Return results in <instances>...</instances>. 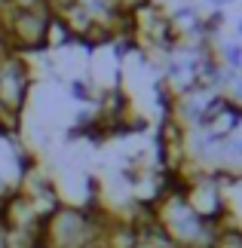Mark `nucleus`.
I'll return each instance as SVG.
<instances>
[{
  "instance_id": "8",
  "label": "nucleus",
  "mask_w": 242,
  "mask_h": 248,
  "mask_svg": "<svg viewBox=\"0 0 242 248\" xmlns=\"http://www.w3.org/2000/svg\"><path fill=\"white\" fill-rule=\"evenodd\" d=\"M37 3H40V6H46V9H52L55 3H59V0H37Z\"/></svg>"
},
{
  "instance_id": "3",
  "label": "nucleus",
  "mask_w": 242,
  "mask_h": 248,
  "mask_svg": "<svg viewBox=\"0 0 242 248\" xmlns=\"http://www.w3.org/2000/svg\"><path fill=\"white\" fill-rule=\"evenodd\" d=\"M65 46H77L74 31L67 28L59 16H49V28H46V49H65Z\"/></svg>"
},
{
  "instance_id": "4",
  "label": "nucleus",
  "mask_w": 242,
  "mask_h": 248,
  "mask_svg": "<svg viewBox=\"0 0 242 248\" xmlns=\"http://www.w3.org/2000/svg\"><path fill=\"white\" fill-rule=\"evenodd\" d=\"M215 52H218V62L224 64L227 71H233V74H242V43H239V40L215 43Z\"/></svg>"
},
{
  "instance_id": "6",
  "label": "nucleus",
  "mask_w": 242,
  "mask_h": 248,
  "mask_svg": "<svg viewBox=\"0 0 242 248\" xmlns=\"http://www.w3.org/2000/svg\"><path fill=\"white\" fill-rule=\"evenodd\" d=\"M67 92H71V98L83 101V104L95 101V89H92V83H86V80H71L67 83Z\"/></svg>"
},
{
  "instance_id": "1",
  "label": "nucleus",
  "mask_w": 242,
  "mask_h": 248,
  "mask_svg": "<svg viewBox=\"0 0 242 248\" xmlns=\"http://www.w3.org/2000/svg\"><path fill=\"white\" fill-rule=\"evenodd\" d=\"M49 9L31 6V9H16L9 6L0 13V28H3L13 52L18 55H34L46 49V28H49Z\"/></svg>"
},
{
  "instance_id": "5",
  "label": "nucleus",
  "mask_w": 242,
  "mask_h": 248,
  "mask_svg": "<svg viewBox=\"0 0 242 248\" xmlns=\"http://www.w3.org/2000/svg\"><path fill=\"white\" fill-rule=\"evenodd\" d=\"M211 248H242V224L236 217H230L227 224L218 227V236H215Z\"/></svg>"
},
{
  "instance_id": "2",
  "label": "nucleus",
  "mask_w": 242,
  "mask_h": 248,
  "mask_svg": "<svg viewBox=\"0 0 242 248\" xmlns=\"http://www.w3.org/2000/svg\"><path fill=\"white\" fill-rule=\"evenodd\" d=\"M34 86V71L25 55L9 52L0 59V110L18 120Z\"/></svg>"
},
{
  "instance_id": "7",
  "label": "nucleus",
  "mask_w": 242,
  "mask_h": 248,
  "mask_svg": "<svg viewBox=\"0 0 242 248\" xmlns=\"http://www.w3.org/2000/svg\"><path fill=\"white\" fill-rule=\"evenodd\" d=\"M9 6H16V9H31V6H40L37 0H6Z\"/></svg>"
}]
</instances>
